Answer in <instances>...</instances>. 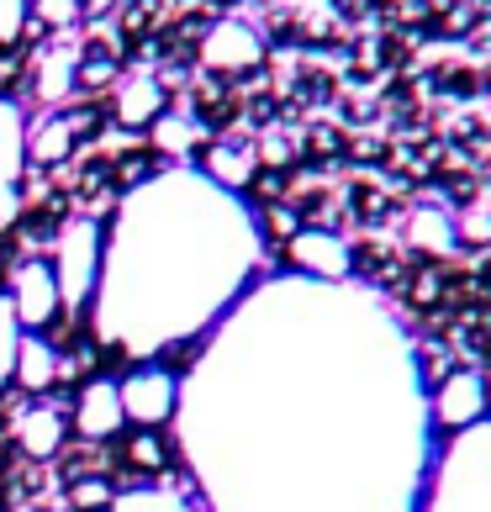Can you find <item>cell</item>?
Returning <instances> with one entry per match:
<instances>
[{
    "label": "cell",
    "instance_id": "obj_1",
    "mask_svg": "<svg viewBox=\"0 0 491 512\" xmlns=\"http://www.w3.org/2000/svg\"><path fill=\"white\" fill-rule=\"evenodd\" d=\"M101 270H106V227L101 217H69L53 238V280L64 296V317H80L101 291Z\"/></svg>",
    "mask_w": 491,
    "mask_h": 512
},
{
    "label": "cell",
    "instance_id": "obj_2",
    "mask_svg": "<svg viewBox=\"0 0 491 512\" xmlns=\"http://www.w3.org/2000/svg\"><path fill=\"white\" fill-rule=\"evenodd\" d=\"M117 391H122V417L132 428L164 433L180 417V370H169L164 359H143V365H132L117 381Z\"/></svg>",
    "mask_w": 491,
    "mask_h": 512
},
{
    "label": "cell",
    "instance_id": "obj_3",
    "mask_svg": "<svg viewBox=\"0 0 491 512\" xmlns=\"http://www.w3.org/2000/svg\"><path fill=\"white\" fill-rule=\"evenodd\" d=\"M6 296L16 307L22 333H48L53 338V322L64 317V296H59V280H53L48 259H16L11 275H6Z\"/></svg>",
    "mask_w": 491,
    "mask_h": 512
},
{
    "label": "cell",
    "instance_id": "obj_4",
    "mask_svg": "<svg viewBox=\"0 0 491 512\" xmlns=\"http://www.w3.org/2000/svg\"><path fill=\"white\" fill-rule=\"evenodd\" d=\"M27 106L0 96V227L22 222V180H27Z\"/></svg>",
    "mask_w": 491,
    "mask_h": 512
},
{
    "label": "cell",
    "instance_id": "obj_5",
    "mask_svg": "<svg viewBox=\"0 0 491 512\" xmlns=\"http://www.w3.org/2000/svg\"><path fill=\"white\" fill-rule=\"evenodd\" d=\"M270 59V43L254 22L243 16H217L212 27L201 32V64L212 74H249Z\"/></svg>",
    "mask_w": 491,
    "mask_h": 512
},
{
    "label": "cell",
    "instance_id": "obj_6",
    "mask_svg": "<svg viewBox=\"0 0 491 512\" xmlns=\"http://www.w3.org/2000/svg\"><path fill=\"white\" fill-rule=\"evenodd\" d=\"M127 417H122V391L111 375H90V381H80V391H74V407H69V433H80L85 444H111L122 439Z\"/></svg>",
    "mask_w": 491,
    "mask_h": 512
},
{
    "label": "cell",
    "instance_id": "obj_7",
    "mask_svg": "<svg viewBox=\"0 0 491 512\" xmlns=\"http://www.w3.org/2000/svg\"><path fill=\"white\" fill-rule=\"evenodd\" d=\"M433 428H444V433H470V428H481L486 423V412H491V396H486V381H481V370H449L439 391H433Z\"/></svg>",
    "mask_w": 491,
    "mask_h": 512
},
{
    "label": "cell",
    "instance_id": "obj_8",
    "mask_svg": "<svg viewBox=\"0 0 491 512\" xmlns=\"http://www.w3.org/2000/svg\"><path fill=\"white\" fill-rule=\"evenodd\" d=\"M286 259L307 280H349L354 275V249L333 227H296L286 238Z\"/></svg>",
    "mask_w": 491,
    "mask_h": 512
},
{
    "label": "cell",
    "instance_id": "obj_9",
    "mask_svg": "<svg viewBox=\"0 0 491 512\" xmlns=\"http://www.w3.org/2000/svg\"><path fill=\"white\" fill-rule=\"evenodd\" d=\"M169 111V90L159 74L148 69H122V80L111 85V122L127 132H148Z\"/></svg>",
    "mask_w": 491,
    "mask_h": 512
},
{
    "label": "cell",
    "instance_id": "obj_10",
    "mask_svg": "<svg viewBox=\"0 0 491 512\" xmlns=\"http://www.w3.org/2000/svg\"><path fill=\"white\" fill-rule=\"evenodd\" d=\"M80 132H90V117L80 111H43V117L27 122V164L37 169H59L74 159L80 148Z\"/></svg>",
    "mask_w": 491,
    "mask_h": 512
},
{
    "label": "cell",
    "instance_id": "obj_11",
    "mask_svg": "<svg viewBox=\"0 0 491 512\" xmlns=\"http://www.w3.org/2000/svg\"><path fill=\"white\" fill-rule=\"evenodd\" d=\"M196 169H201V180L212 185V191L243 196V191H254V180H259V154H254V143L217 138L196 154Z\"/></svg>",
    "mask_w": 491,
    "mask_h": 512
},
{
    "label": "cell",
    "instance_id": "obj_12",
    "mask_svg": "<svg viewBox=\"0 0 491 512\" xmlns=\"http://www.w3.org/2000/svg\"><path fill=\"white\" fill-rule=\"evenodd\" d=\"M27 90H32V101H43V106L74 101V96H80V48H74V43L43 48L27 64Z\"/></svg>",
    "mask_w": 491,
    "mask_h": 512
},
{
    "label": "cell",
    "instance_id": "obj_13",
    "mask_svg": "<svg viewBox=\"0 0 491 512\" xmlns=\"http://www.w3.org/2000/svg\"><path fill=\"white\" fill-rule=\"evenodd\" d=\"M64 444H69V412L59 402H48V396H37V402L16 417V449L37 465H48L64 454Z\"/></svg>",
    "mask_w": 491,
    "mask_h": 512
},
{
    "label": "cell",
    "instance_id": "obj_14",
    "mask_svg": "<svg viewBox=\"0 0 491 512\" xmlns=\"http://www.w3.org/2000/svg\"><path fill=\"white\" fill-rule=\"evenodd\" d=\"M11 386L22 391V396H32V402L59 386V344H53L48 333H22V344H16Z\"/></svg>",
    "mask_w": 491,
    "mask_h": 512
},
{
    "label": "cell",
    "instance_id": "obj_15",
    "mask_svg": "<svg viewBox=\"0 0 491 512\" xmlns=\"http://www.w3.org/2000/svg\"><path fill=\"white\" fill-rule=\"evenodd\" d=\"M148 143H154V154H164V159H196L212 138H206V127L196 117H185V111H164V117L148 127Z\"/></svg>",
    "mask_w": 491,
    "mask_h": 512
},
{
    "label": "cell",
    "instance_id": "obj_16",
    "mask_svg": "<svg viewBox=\"0 0 491 512\" xmlns=\"http://www.w3.org/2000/svg\"><path fill=\"white\" fill-rule=\"evenodd\" d=\"M407 243L423 254H455L460 249V222L444 212V206H418L407 217Z\"/></svg>",
    "mask_w": 491,
    "mask_h": 512
},
{
    "label": "cell",
    "instance_id": "obj_17",
    "mask_svg": "<svg viewBox=\"0 0 491 512\" xmlns=\"http://www.w3.org/2000/svg\"><path fill=\"white\" fill-rule=\"evenodd\" d=\"M127 465L143 470V476H159V470L169 465L164 433H154V428H132V439H127Z\"/></svg>",
    "mask_w": 491,
    "mask_h": 512
},
{
    "label": "cell",
    "instance_id": "obj_18",
    "mask_svg": "<svg viewBox=\"0 0 491 512\" xmlns=\"http://www.w3.org/2000/svg\"><path fill=\"white\" fill-rule=\"evenodd\" d=\"M117 507V486L106 476H74L69 481V512H111Z\"/></svg>",
    "mask_w": 491,
    "mask_h": 512
},
{
    "label": "cell",
    "instance_id": "obj_19",
    "mask_svg": "<svg viewBox=\"0 0 491 512\" xmlns=\"http://www.w3.org/2000/svg\"><path fill=\"white\" fill-rule=\"evenodd\" d=\"M85 22V6L80 0H32V27H43L53 37H64Z\"/></svg>",
    "mask_w": 491,
    "mask_h": 512
},
{
    "label": "cell",
    "instance_id": "obj_20",
    "mask_svg": "<svg viewBox=\"0 0 491 512\" xmlns=\"http://www.w3.org/2000/svg\"><path fill=\"white\" fill-rule=\"evenodd\" d=\"M16 344H22V322H16L11 296L0 291V396L11 391V370H16Z\"/></svg>",
    "mask_w": 491,
    "mask_h": 512
},
{
    "label": "cell",
    "instance_id": "obj_21",
    "mask_svg": "<svg viewBox=\"0 0 491 512\" xmlns=\"http://www.w3.org/2000/svg\"><path fill=\"white\" fill-rule=\"evenodd\" d=\"M32 27V0H0V53H16Z\"/></svg>",
    "mask_w": 491,
    "mask_h": 512
},
{
    "label": "cell",
    "instance_id": "obj_22",
    "mask_svg": "<svg viewBox=\"0 0 491 512\" xmlns=\"http://www.w3.org/2000/svg\"><path fill=\"white\" fill-rule=\"evenodd\" d=\"M296 212L291 206H280V201H264V233H270V243H286L291 233H296Z\"/></svg>",
    "mask_w": 491,
    "mask_h": 512
},
{
    "label": "cell",
    "instance_id": "obj_23",
    "mask_svg": "<svg viewBox=\"0 0 491 512\" xmlns=\"http://www.w3.org/2000/svg\"><path fill=\"white\" fill-rule=\"evenodd\" d=\"M465 238H491V217L486 212H470L465 217Z\"/></svg>",
    "mask_w": 491,
    "mask_h": 512
},
{
    "label": "cell",
    "instance_id": "obj_24",
    "mask_svg": "<svg viewBox=\"0 0 491 512\" xmlns=\"http://www.w3.org/2000/svg\"><path fill=\"white\" fill-rule=\"evenodd\" d=\"M80 6H85V16H106L111 6H122V0H80Z\"/></svg>",
    "mask_w": 491,
    "mask_h": 512
},
{
    "label": "cell",
    "instance_id": "obj_25",
    "mask_svg": "<svg viewBox=\"0 0 491 512\" xmlns=\"http://www.w3.org/2000/svg\"><path fill=\"white\" fill-rule=\"evenodd\" d=\"M212 6H238V0H212Z\"/></svg>",
    "mask_w": 491,
    "mask_h": 512
},
{
    "label": "cell",
    "instance_id": "obj_26",
    "mask_svg": "<svg viewBox=\"0 0 491 512\" xmlns=\"http://www.w3.org/2000/svg\"><path fill=\"white\" fill-rule=\"evenodd\" d=\"M481 381H486V396H491V375H481Z\"/></svg>",
    "mask_w": 491,
    "mask_h": 512
}]
</instances>
